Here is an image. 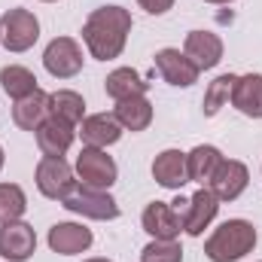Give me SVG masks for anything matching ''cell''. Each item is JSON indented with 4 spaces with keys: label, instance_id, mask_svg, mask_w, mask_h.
<instances>
[{
    "label": "cell",
    "instance_id": "d4e9b609",
    "mask_svg": "<svg viewBox=\"0 0 262 262\" xmlns=\"http://www.w3.org/2000/svg\"><path fill=\"white\" fill-rule=\"evenodd\" d=\"M235 82H238L235 73H223V76H216V79L207 85V92H204V116H216V113L232 101Z\"/></svg>",
    "mask_w": 262,
    "mask_h": 262
},
{
    "label": "cell",
    "instance_id": "d6986e66",
    "mask_svg": "<svg viewBox=\"0 0 262 262\" xmlns=\"http://www.w3.org/2000/svg\"><path fill=\"white\" fill-rule=\"evenodd\" d=\"M232 104L250 116V119H262V73H244L235 82L232 92Z\"/></svg>",
    "mask_w": 262,
    "mask_h": 262
},
{
    "label": "cell",
    "instance_id": "7402d4cb",
    "mask_svg": "<svg viewBox=\"0 0 262 262\" xmlns=\"http://www.w3.org/2000/svg\"><path fill=\"white\" fill-rule=\"evenodd\" d=\"M223 162V156H220V149L216 146H210V143H201L195 146L189 156H186V171H189V180H195V183H210V177H213V171H216V165Z\"/></svg>",
    "mask_w": 262,
    "mask_h": 262
},
{
    "label": "cell",
    "instance_id": "6da1fadb",
    "mask_svg": "<svg viewBox=\"0 0 262 262\" xmlns=\"http://www.w3.org/2000/svg\"><path fill=\"white\" fill-rule=\"evenodd\" d=\"M131 34V12L122 6H101L82 25V43L98 61L119 58Z\"/></svg>",
    "mask_w": 262,
    "mask_h": 262
},
{
    "label": "cell",
    "instance_id": "cb8c5ba5",
    "mask_svg": "<svg viewBox=\"0 0 262 262\" xmlns=\"http://www.w3.org/2000/svg\"><path fill=\"white\" fill-rule=\"evenodd\" d=\"M0 85H3V92H6L12 101H21V98H28L31 92H37V76H34L28 67L9 64V67L0 70Z\"/></svg>",
    "mask_w": 262,
    "mask_h": 262
},
{
    "label": "cell",
    "instance_id": "f546056e",
    "mask_svg": "<svg viewBox=\"0 0 262 262\" xmlns=\"http://www.w3.org/2000/svg\"><path fill=\"white\" fill-rule=\"evenodd\" d=\"M85 262H113V259H98V256H95V259H85Z\"/></svg>",
    "mask_w": 262,
    "mask_h": 262
},
{
    "label": "cell",
    "instance_id": "83f0119b",
    "mask_svg": "<svg viewBox=\"0 0 262 262\" xmlns=\"http://www.w3.org/2000/svg\"><path fill=\"white\" fill-rule=\"evenodd\" d=\"M137 3H140L149 15H165V12L174 6V0H137Z\"/></svg>",
    "mask_w": 262,
    "mask_h": 262
},
{
    "label": "cell",
    "instance_id": "f1b7e54d",
    "mask_svg": "<svg viewBox=\"0 0 262 262\" xmlns=\"http://www.w3.org/2000/svg\"><path fill=\"white\" fill-rule=\"evenodd\" d=\"M204 3H232V0H204Z\"/></svg>",
    "mask_w": 262,
    "mask_h": 262
},
{
    "label": "cell",
    "instance_id": "7c38bea8",
    "mask_svg": "<svg viewBox=\"0 0 262 262\" xmlns=\"http://www.w3.org/2000/svg\"><path fill=\"white\" fill-rule=\"evenodd\" d=\"M143 229H146L152 238H159V241H174V238L183 232V220H180V213H177L171 204L152 201V204H146V210H143Z\"/></svg>",
    "mask_w": 262,
    "mask_h": 262
},
{
    "label": "cell",
    "instance_id": "ac0fdd59",
    "mask_svg": "<svg viewBox=\"0 0 262 262\" xmlns=\"http://www.w3.org/2000/svg\"><path fill=\"white\" fill-rule=\"evenodd\" d=\"M46 116H49V95L43 89L31 92L28 98L15 101V107H12V122L21 131H37Z\"/></svg>",
    "mask_w": 262,
    "mask_h": 262
},
{
    "label": "cell",
    "instance_id": "8fae6325",
    "mask_svg": "<svg viewBox=\"0 0 262 262\" xmlns=\"http://www.w3.org/2000/svg\"><path fill=\"white\" fill-rule=\"evenodd\" d=\"M183 55L198 70H210L223 61V40L210 31H189L186 43H183Z\"/></svg>",
    "mask_w": 262,
    "mask_h": 262
},
{
    "label": "cell",
    "instance_id": "52a82bcc",
    "mask_svg": "<svg viewBox=\"0 0 262 262\" xmlns=\"http://www.w3.org/2000/svg\"><path fill=\"white\" fill-rule=\"evenodd\" d=\"M82 49L73 37H55L46 52H43V67L55 76V79H70L82 70Z\"/></svg>",
    "mask_w": 262,
    "mask_h": 262
},
{
    "label": "cell",
    "instance_id": "3957f363",
    "mask_svg": "<svg viewBox=\"0 0 262 262\" xmlns=\"http://www.w3.org/2000/svg\"><path fill=\"white\" fill-rule=\"evenodd\" d=\"M70 213L89 216V220H116L119 216V204L113 201V195L107 189H92L85 183H76L64 198H61Z\"/></svg>",
    "mask_w": 262,
    "mask_h": 262
},
{
    "label": "cell",
    "instance_id": "ffe728a7",
    "mask_svg": "<svg viewBox=\"0 0 262 262\" xmlns=\"http://www.w3.org/2000/svg\"><path fill=\"white\" fill-rule=\"evenodd\" d=\"M116 122L128 131H143L149 128L152 122V104L146 101V95H131L125 101H116V110H113Z\"/></svg>",
    "mask_w": 262,
    "mask_h": 262
},
{
    "label": "cell",
    "instance_id": "4dcf8cb0",
    "mask_svg": "<svg viewBox=\"0 0 262 262\" xmlns=\"http://www.w3.org/2000/svg\"><path fill=\"white\" fill-rule=\"evenodd\" d=\"M0 168H3V146H0Z\"/></svg>",
    "mask_w": 262,
    "mask_h": 262
},
{
    "label": "cell",
    "instance_id": "7a4b0ae2",
    "mask_svg": "<svg viewBox=\"0 0 262 262\" xmlns=\"http://www.w3.org/2000/svg\"><path fill=\"white\" fill-rule=\"evenodd\" d=\"M256 247V229L247 220H226L204 244V256L210 262H238Z\"/></svg>",
    "mask_w": 262,
    "mask_h": 262
},
{
    "label": "cell",
    "instance_id": "5bb4252c",
    "mask_svg": "<svg viewBox=\"0 0 262 262\" xmlns=\"http://www.w3.org/2000/svg\"><path fill=\"white\" fill-rule=\"evenodd\" d=\"M216 210H220V198L213 195L210 189L201 186L195 195L189 198V207H186V213H183V232H189L192 238H198V235L213 223Z\"/></svg>",
    "mask_w": 262,
    "mask_h": 262
},
{
    "label": "cell",
    "instance_id": "2e32d148",
    "mask_svg": "<svg viewBox=\"0 0 262 262\" xmlns=\"http://www.w3.org/2000/svg\"><path fill=\"white\" fill-rule=\"evenodd\" d=\"M152 177L159 186L165 189H180L183 183H189V171H186V152L180 149H165L156 156L152 162Z\"/></svg>",
    "mask_w": 262,
    "mask_h": 262
},
{
    "label": "cell",
    "instance_id": "603a6c76",
    "mask_svg": "<svg viewBox=\"0 0 262 262\" xmlns=\"http://www.w3.org/2000/svg\"><path fill=\"white\" fill-rule=\"evenodd\" d=\"M49 113L70 125H79L85 119V101H82V95H76L70 89H58L49 95Z\"/></svg>",
    "mask_w": 262,
    "mask_h": 262
},
{
    "label": "cell",
    "instance_id": "1f68e13d",
    "mask_svg": "<svg viewBox=\"0 0 262 262\" xmlns=\"http://www.w3.org/2000/svg\"><path fill=\"white\" fill-rule=\"evenodd\" d=\"M43 3H55V0H43Z\"/></svg>",
    "mask_w": 262,
    "mask_h": 262
},
{
    "label": "cell",
    "instance_id": "ba28073f",
    "mask_svg": "<svg viewBox=\"0 0 262 262\" xmlns=\"http://www.w3.org/2000/svg\"><path fill=\"white\" fill-rule=\"evenodd\" d=\"M34 247H37V235H34V229L28 223L9 220V223L0 226V256L3 259L25 262V259H31Z\"/></svg>",
    "mask_w": 262,
    "mask_h": 262
},
{
    "label": "cell",
    "instance_id": "277c9868",
    "mask_svg": "<svg viewBox=\"0 0 262 262\" xmlns=\"http://www.w3.org/2000/svg\"><path fill=\"white\" fill-rule=\"evenodd\" d=\"M40 37V21L34 12L15 6V9H6L3 18H0V43L9 49V52H25L37 43Z\"/></svg>",
    "mask_w": 262,
    "mask_h": 262
},
{
    "label": "cell",
    "instance_id": "30bf717a",
    "mask_svg": "<svg viewBox=\"0 0 262 262\" xmlns=\"http://www.w3.org/2000/svg\"><path fill=\"white\" fill-rule=\"evenodd\" d=\"M156 70H159V76L165 82L180 85V89H189L192 82H198V73H201L180 49H162V52H156Z\"/></svg>",
    "mask_w": 262,
    "mask_h": 262
},
{
    "label": "cell",
    "instance_id": "9a60e30c",
    "mask_svg": "<svg viewBox=\"0 0 262 262\" xmlns=\"http://www.w3.org/2000/svg\"><path fill=\"white\" fill-rule=\"evenodd\" d=\"M49 247L61 256H76L92 247V229L79 223H58L49 229Z\"/></svg>",
    "mask_w": 262,
    "mask_h": 262
},
{
    "label": "cell",
    "instance_id": "44dd1931",
    "mask_svg": "<svg viewBox=\"0 0 262 262\" xmlns=\"http://www.w3.org/2000/svg\"><path fill=\"white\" fill-rule=\"evenodd\" d=\"M104 89L113 101H125L131 95H146V82L137 70L131 67H116L107 79H104Z\"/></svg>",
    "mask_w": 262,
    "mask_h": 262
},
{
    "label": "cell",
    "instance_id": "4316f807",
    "mask_svg": "<svg viewBox=\"0 0 262 262\" xmlns=\"http://www.w3.org/2000/svg\"><path fill=\"white\" fill-rule=\"evenodd\" d=\"M140 262H183V247L177 241H159V238H152L140 250Z\"/></svg>",
    "mask_w": 262,
    "mask_h": 262
},
{
    "label": "cell",
    "instance_id": "8992f818",
    "mask_svg": "<svg viewBox=\"0 0 262 262\" xmlns=\"http://www.w3.org/2000/svg\"><path fill=\"white\" fill-rule=\"evenodd\" d=\"M76 186L73 180V168L67 165L61 156H43L40 165H37V189L52 201H61V198Z\"/></svg>",
    "mask_w": 262,
    "mask_h": 262
},
{
    "label": "cell",
    "instance_id": "484cf974",
    "mask_svg": "<svg viewBox=\"0 0 262 262\" xmlns=\"http://www.w3.org/2000/svg\"><path fill=\"white\" fill-rule=\"evenodd\" d=\"M25 210H28L25 189L15 186V183H0V220H3V223H9V220H21Z\"/></svg>",
    "mask_w": 262,
    "mask_h": 262
},
{
    "label": "cell",
    "instance_id": "9c48e42d",
    "mask_svg": "<svg viewBox=\"0 0 262 262\" xmlns=\"http://www.w3.org/2000/svg\"><path fill=\"white\" fill-rule=\"evenodd\" d=\"M247 180H250V174H247V165L244 162L223 159L216 165L213 177H210V192L220 198V201H235V198L247 189Z\"/></svg>",
    "mask_w": 262,
    "mask_h": 262
},
{
    "label": "cell",
    "instance_id": "e0dca14e",
    "mask_svg": "<svg viewBox=\"0 0 262 262\" xmlns=\"http://www.w3.org/2000/svg\"><path fill=\"white\" fill-rule=\"evenodd\" d=\"M82 143L85 146H98V149H104V146H110V143H116L119 137H122V125L116 122V116H110V113H95V116H85L82 119Z\"/></svg>",
    "mask_w": 262,
    "mask_h": 262
},
{
    "label": "cell",
    "instance_id": "5b68a950",
    "mask_svg": "<svg viewBox=\"0 0 262 262\" xmlns=\"http://www.w3.org/2000/svg\"><path fill=\"white\" fill-rule=\"evenodd\" d=\"M76 174H79V180L85 183V186H92V189H110L113 183H116V162L104 152V149H98V146H82V152L76 156Z\"/></svg>",
    "mask_w": 262,
    "mask_h": 262
},
{
    "label": "cell",
    "instance_id": "4fadbf2b",
    "mask_svg": "<svg viewBox=\"0 0 262 262\" xmlns=\"http://www.w3.org/2000/svg\"><path fill=\"white\" fill-rule=\"evenodd\" d=\"M76 125H70L64 119H58V116H46L43 122H40V128L34 131L37 134V146H40V152L43 156H64L67 149H70V143H73V134H76Z\"/></svg>",
    "mask_w": 262,
    "mask_h": 262
}]
</instances>
